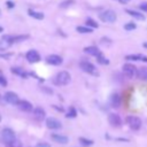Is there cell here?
Masks as SVG:
<instances>
[{"label": "cell", "mask_w": 147, "mask_h": 147, "mask_svg": "<svg viewBox=\"0 0 147 147\" xmlns=\"http://www.w3.org/2000/svg\"><path fill=\"white\" fill-rule=\"evenodd\" d=\"M15 139H16V134H15L13 129L5 127V129L1 130V132H0V140H1V142L3 145H8L9 142H11Z\"/></svg>", "instance_id": "cell-1"}, {"label": "cell", "mask_w": 147, "mask_h": 147, "mask_svg": "<svg viewBox=\"0 0 147 147\" xmlns=\"http://www.w3.org/2000/svg\"><path fill=\"white\" fill-rule=\"evenodd\" d=\"M70 79H71V75L68 71L63 70V71H60L56 74V76L54 78V84L57 86H64V85L69 84Z\"/></svg>", "instance_id": "cell-2"}, {"label": "cell", "mask_w": 147, "mask_h": 147, "mask_svg": "<svg viewBox=\"0 0 147 147\" xmlns=\"http://www.w3.org/2000/svg\"><path fill=\"white\" fill-rule=\"evenodd\" d=\"M122 70H123V74L124 76L127 78V79H133L137 77V72H138V69L134 64L132 63H124L123 67H122Z\"/></svg>", "instance_id": "cell-3"}, {"label": "cell", "mask_w": 147, "mask_h": 147, "mask_svg": "<svg viewBox=\"0 0 147 147\" xmlns=\"http://www.w3.org/2000/svg\"><path fill=\"white\" fill-rule=\"evenodd\" d=\"M125 122H126V124L129 125V127H130L131 130H133V131L140 130V127H141V125H142L141 119H140L138 116H134V115L127 116V117L125 118Z\"/></svg>", "instance_id": "cell-4"}, {"label": "cell", "mask_w": 147, "mask_h": 147, "mask_svg": "<svg viewBox=\"0 0 147 147\" xmlns=\"http://www.w3.org/2000/svg\"><path fill=\"white\" fill-rule=\"evenodd\" d=\"M99 18L102 21V22H106V23H113L116 21L117 18V15L114 10L111 9H107V10H103L99 14Z\"/></svg>", "instance_id": "cell-5"}, {"label": "cell", "mask_w": 147, "mask_h": 147, "mask_svg": "<svg viewBox=\"0 0 147 147\" xmlns=\"http://www.w3.org/2000/svg\"><path fill=\"white\" fill-rule=\"evenodd\" d=\"M3 99L6 102H8L9 105H13V106H17L18 102H20V98L17 95V93L13 92V91H8L5 93L3 95Z\"/></svg>", "instance_id": "cell-6"}, {"label": "cell", "mask_w": 147, "mask_h": 147, "mask_svg": "<svg viewBox=\"0 0 147 147\" xmlns=\"http://www.w3.org/2000/svg\"><path fill=\"white\" fill-rule=\"evenodd\" d=\"M79 68L84 72H87V74H95V69H96L95 65L87 60H82L79 62Z\"/></svg>", "instance_id": "cell-7"}, {"label": "cell", "mask_w": 147, "mask_h": 147, "mask_svg": "<svg viewBox=\"0 0 147 147\" xmlns=\"http://www.w3.org/2000/svg\"><path fill=\"white\" fill-rule=\"evenodd\" d=\"M108 123L113 127H121L122 126V118H121V116L118 114L110 113L108 115Z\"/></svg>", "instance_id": "cell-8"}, {"label": "cell", "mask_w": 147, "mask_h": 147, "mask_svg": "<svg viewBox=\"0 0 147 147\" xmlns=\"http://www.w3.org/2000/svg\"><path fill=\"white\" fill-rule=\"evenodd\" d=\"M25 59L28 60L29 63H37V62H39V61L41 60L40 54H39L38 51H36V49H30V51H28V53L25 54Z\"/></svg>", "instance_id": "cell-9"}, {"label": "cell", "mask_w": 147, "mask_h": 147, "mask_svg": "<svg viewBox=\"0 0 147 147\" xmlns=\"http://www.w3.org/2000/svg\"><path fill=\"white\" fill-rule=\"evenodd\" d=\"M46 126L51 130H59L62 127V123L55 117H47L46 118Z\"/></svg>", "instance_id": "cell-10"}, {"label": "cell", "mask_w": 147, "mask_h": 147, "mask_svg": "<svg viewBox=\"0 0 147 147\" xmlns=\"http://www.w3.org/2000/svg\"><path fill=\"white\" fill-rule=\"evenodd\" d=\"M46 62L48 64H52V65H60L62 64L63 62V59L60 56V55H56V54H51L46 57Z\"/></svg>", "instance_id": "cell-11"}, {"label": "cell", "mask_w": 147, "mask_h": 147, "mask_svg": "<svg viewBox=\"0 0 147 147\" xmlns=\"http://www.w3.org/2000/svg\"><path fill=\"white\" fill-rule=\"evenodd\" d=\"M51 139L56 142V144H61V145H65L68 144L69 141V138L67 136H63V134H60V133H52L51 134Z\"/></svg>", "instance_id": "cell-12"}, {"label": "cell", "mask_w": 147, "mask_h": 147, "mask_svg": "<svg viewBox=\"0 0 147 147\" xmlns=\"http://www.w3.org/2000/svg\"><path fill=\"white\" fill-rule=\"evenodd\" d=\"M17 107H18L20 110H22V111H24V113H30V111H32V109H33L32 103L29 102L28 100H20Z\"/></svg>", "instance_id": "cell-13"}, {"label": "cell", "mask_w": 147, "mask_h": 147, "mask_svg": "<svg viewBox=\"0 0 147 147\" xmlns=\"http://www.w3.org/2000/svg\"><path fill=\"white\" fill-rule=\"evenodd\" d=\"M33 117H34V119H37L39 122L42 121V119H45L46 118V111H45V109L41 108V107H36L33 109Z\"/></svg>", "instance_id": "cell-14"}, {"label": "cell", "mask_w": 147, "mask_h": 147, "mask_svg": "<svg viewBox=\"0 0 147 147\" xmlns=\"http://www.w3.org/2000/svg\"><path fill=\"white\" fill-rule=\"evenodd\" d=\"M125 60L129 61H142V62H147V56L146 55H141V54H129L125 56Z\"/></svg>", "instance_id": "cell-15"}, {"label": "cell", "mask_w": 147, "mask_h": 147, "mask_svg": "<svg viewBox=\"0 0 147 147\" xmlns=\"http://www.w3.org/2000/svg\"><path fill=\"white\" fill-rule=\"evenodd\" d=\"M84 52L86 54H88V55H92V56H96V55H99L101 53V51L96 46H87V47L84 48Z\"/></svg>", "instance_id": "cell-16"}, {"label": "cell", "mask_w": 147, "mask_h": 147, "mask_svg": "<svg viewBox=\"0 0 147 147\" xmlns=\"http://www.w3.org/2000/svg\"><path fill=\"white\" fill-rule=\"evenodd\" d=\"M110 106L113 108H118L121 106V96L117 93L111 94V96H110Z\"/></svg>", "instance_id": "cell-17"}, {"label": "cell", "mask_w": 147, "mask_h": 147, "mask_svg": "<svg viewBox=\"0 0 147 147\" xmlns=\"http://www.w3.org/2000/svg\"><path fill=\"white\" fill-rule=\"evenodd\" d=\"M137 77L140 79V80H144V82H147V67L144 65V67H140L138 69V72H137Z\"/></svg>", "instance_id": "cell-18"}, {"label": "cell", "mask_w": 147, "mask_h": 147, "mask_svg": "<svg viewBox=\"0 0 147 147\" xmlns=\"http://www.w3.org/2000/svg\"><path fill=\"white\" fill-rule=\"evenodd\" d=\"M125 11H126V14H129V15L132 16V17H134L136 20L145 21V15L141 14V13H139V11H136V10H132V9H126Z\"/></svg>", "instance_id": "cell-19"}, {"label": "cell", "mask_w": 147, "mask_h": 147, "mask_svg": "<svg viewBox=\"0 0 147 147\" xmlns=\"http://www.w3.org/2000/svg\"><path fill=\"white\" fill-rule=\"evenodd\" d=\"M10 71L14 74V75H17V76H20V77H22V78H26L28 77V72H25L23 69H21V68H18V67H13L11 69H10Z\"/></svg>", "instance_id": "cell-20"}, {"label": "cell", "mask_w": 147, "mask_h": 147, "mask_svg": "<svg viewBox=\"0 0 147 147\" xmlns=\"http://www.w3.org/2000/svg\"><path fill=\"white\" fill-rule=\"evenodd\" d=\"M28 14H29V16H31V17H33V18H36V20H44V17H45V15H44V13H40V11H36V10H33V9H28Z\"/></svg>", "instance_id": "cell-21"}, {"label": "cell", "mask_w": 147, "mask_h": 147, "mask_svg": "<svg viewBox=\"0 0 147 147\" xmlns=\"http://www.w3.org/2000/svg\"><path fill=\"white\" fill-rule=\"evenodd\" d=\"M11 45H13V44H11L9 40H7V39H5V38H1V40H0V51H1V52H5V51H7Z\"/></svg>", "instance_id": "cell-22"}, {"label": "cell", "mask_w": 147, "mask_h": 147, "mask_svg": "<svg viewBox=\"0 0 147 147\" xmlns=\"http://www.w3.org/2000/svg\"><path fill=\"white\" fill-rule=\"evenodd\" d=\"M76 31L77 32H79V33H92L93 32V29L92 28H90V26H82V25H79V26H76Z\"/></svg>", "instance_id": "cell-23"}, {"label": "cell", "mask_w": 147, "mask_h": 147, "mask_svg": "<svg viewBox=\"0 0 147 147\" xmlns=\"http://www.w3.org/2000/svg\"><path fill=\"white\" fill-rule=\"evenodd\" d=\"M96 57V61H98V63H100V64H103V65H106V64H109V60L102 54V53H100L99 55H96L95 56Z\"/></svg>", "instance_id": "cell-24"}, {"label": "cell", "mask_w": 147, "mask_h": 147, "mask_svg": "<svg viewBox=\"0 0 147 147\" xmlns=\"http://www.w3.org/2000/svg\"><path fill=\"white\" fill-rule=\"evenodd\" d=\"M78 140H79V142H80L84 147H90V146H92V145L94 144V141H93V140L87 139V138H84V137H80Z\"/></svg>", "instance_id": "cell-25"}, {"label": "cell", "mask_w": 147, "mask_h": 147, "mask_svg": "<svg viewBox=\"0 0 147 147\" xmlns=\"http://www.w3.org/2000/svg\"><path fill=\"white\" fill-rule=\"evenodd\" d=\"M85 23H86V25H87V26H90V28H92V29L99 28V24H98L93 18H90V17H88V18H86V22H85Z\"/></svg>", "instance_id": "cell-26"}, {"label": "cell", "mask_w": 147, "mask_h": 147, "mask_svg": "<svg viewBox=\"0 0 147 147\" xmlns=\"http://www.w3.org/2000/svg\"><path fill=\"white\" fill-rule=\"evenodd\" d=\"M6 147H23V145L18 139H15L11 142H9L8 145H6Z\"/></svg>", "instance_id": "cell-27"}, {"label": "cell", "mask_w": 147, "mask_h": 147, "mask_svg": "<svg viewBox=\"0 0 147 147\" xmlns=\"http://www.w3.org/2000/svg\"><path fill=\"white\" fill-rule=\"evenodd\" d=\"M136 28H137V24L133 23V22H129V23H126V24L124 25V30H126V31H132V30H134Z\"/></svg>", "instance_id": "cell-28"}, {"label": "cell", "mask_w": 147, "mask_h": 147, "mask_svg": "<svg viewBox=\"0 0 147 147\" xmlns=\"http://www.w3.org/2000/svg\"><path fill=\"white\" fill-rule=\"evenodd\" d=\"M65 116H67V117H71V118L76 117V116H77V110L75 109V107H70V108H69V111H68V114H67Z\"/></svg>", "instance_id": "cell-29"}, {"label": "cell", "mask_w": 147, "mask_h": 147, "mask_svg": "<svg viewBox=\"0 0 147 147\" xmlns=\"http://www.w3.org/2000/svg\"><path fill=\"white\" fill-rule=\"evenodd\" d=\"M74 3H75V0H65V1H62L60 3V7L61 8H67V7H69V6L74 5Z\"/></svg>", "instance_id": "cell-30"}, {"label": "cell", "mask_w": 147, "mask_h": 147, "mask_svg": "<svg viewBox=\"0 0 147 147\" xmlns=\"http://www.w3.org/2000/svg\"><path fill=\"white\" fill-rule=\"evenodd\" d=\"M7 84H8L7 78H6V77H5V75L0 71V85H1V86H3V87H6V86H7Z\"/></svg>", "instance_id": "cell-31"}, {"label": "cell", "mask_w": 147, "mask_h": 147, "mask_svg": "<svg viewBox=\"0 0 147 147\" xmlns=\"http://www.w3.org/2000/svg\"><path fill=\"white\" fill-rule=\"evenodd\" d=\"M36 147H51V145L48 142H45V141H41V142H38L36 145Z\"/></svg>", "instance_id": "cell-32"}, {"label": "cell", "mask_w": 147, "mask_h": 147, "mask_svg": "<svg viewBox=\"0 0 147 147\" xmlns=\"http://www.w3.org/2000/svg\"><path fill=\"white\" fill-rule=\"evenodd\" d=\"M139 8L142 10V11H147V2H141L139 5Z\"/></svg>", "instance_id": "cell-33"}, {"label": "cell", "mask_w": 147, "mask_h": 147, "mask_svg": "<svg viewBox=\"0 0 147 147\" xmlns=\"http://www.w3.org/2000/svg\"><path fill=\"white\" fill-rule=\"evenodd\" d=\"M6 6H7L9 9H11V8L15 7V3H14L13 1H10V0H7V1H6Z\"/></svg>", "instance_id": "cell-34"}, {"label": "cell", "mask_w": 147, "mask_h": 147, "mask_svg": "<svg viewBox=\"0 0 147 147\" xmlns=\"http://www.w3.org/2000/svg\"><path fill=\"white\" fill-rule=\"evenodd\" d=\"M118 1H119L121 3H126V2H129L130 0H118Z\"/></svg>", "instance_id": "cell-35"}, {"label": "cell", "mask_w": 147, "mask_h": 147, "mask_svg": "<svg viewBox=\"0 0 147 147\" xmlns=\"http://www.w3.org/2000/svg\"><path fill=\"white\" fill-rule=\"evenodd\" d=\"M142 46H144V47H145V48H147V41H145V42H144V45H142Z\"/></svg>", "instance_id": "cell-36"}, {"label": "cell", "mask_w": 147, "mask_h": 147, "mask_svg": "<svg viewBox=\"0 0 147 147\" xmlns=\"http://www.w3.org/2000/svg\"><path fill=\"white\" fill-rule=\"evenodd\" d=\"M1 32H3V28H2V26H0V33H1Z\"/></svg>", "instance_id": "cell-37"}, {"label": "cell", "mask_w": 147, "mask_h": 147, "mask_svg": "<svg viewBox=\"0 0 147 147\" xmlns=\"http://www.w3.org/2000/svg\"><path fill=\"white\" fill-rule=\"evenodd\" d=\"M1 119H2V118H1V115H0V122H1Z\"/></svg>", "instance_id": "cell-38"}, {"label": "cell", "mask_w": 147, "mask_h": 147, "mask_svg": "<svg viewBox=\"0 0 147 147\" xmlns=\"http://www.w3.org/2000/svg\"><path fill=\"white\" fill-rule=\"evenodd\" d=\"M1 98H2V96H1V94H0V100H1Z\"/></svg>", "instance_id": "cell-39"}]
</instances>
